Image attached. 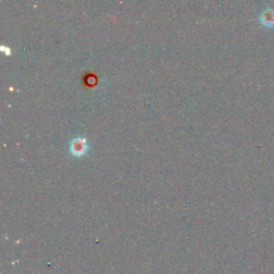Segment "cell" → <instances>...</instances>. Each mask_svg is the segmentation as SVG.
I'll list each match as a JSON object with an SVG mask.
<instances>
[{
    "mask_svg": "<svg viewBox=\"0 0 274 274\" xmlns=\"http://www.w3.org/2000/svg\"><path fill=\"white\" fill-rule=\"evenodd\" d=\"M88 150V143L85 138L83 137H75L73 138L70 144V151L73 155L75 156H82L87 152Z\"/></svg>",
    "mask_w": 274,
    "mask_h": 274,
    "instance_id": "cell-1",
    "label": "cell"
}]
</instances>
